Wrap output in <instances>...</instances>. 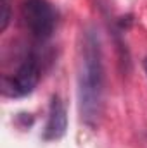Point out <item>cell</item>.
Masks as SVG:
<instances>
[{
  "mask_svg": "<svg viewBox=\"0 0 147 148\" xmlns=\"http://www.w3.org/2000/svg\"><path fill=\"white\" fill-rule=\"evenodd\" d=\"M104 91H106V69L102 43L95 28L85 29L80 47L78 64V110L81 121L95 127L104 112Z\"/></svg>",
  "mask_w": 147,
  "mask_h": 148,
  "instance_id": "cell-1",
  "label": "cell"
},
{
  "mask_svg": "<svg viewBox=\"0 0 147 148\" xmlns=\"http://www.w3.org/2000/svg\"><path fill=\"white\" fill-rule=\"evenodd\" d=\"M43 71V55L38 50H31L17 66L12 74L3 76L2 91L9 98H21L35 91Z\"/></svg>",
  "mask_w": 147,
  "mask_h": 148,
  "instance_id": "cell-2",
  "label": "cell"
},
{
  "mask_svg": "<svg viewBox=\"0 0 147 148\" xmlns=\"http://www.w3.org/2000/svg\"><path fill=\"white\" fill-rule=\"evenodd\" d=\"M21 16L28 33L35 41L45 43L54 35L57 26V10L49 0H23Z\"/></svg>",
  "mask_w": 147,
  "mask_h": 148,
  "instance_id": "cell-3",
  "label": "cell"
},
{
  "mask_svg": "<svg viewBox=\"0 0 147 148\" xmlns=\"http://www.w3.org/2000/svg\"><path fill=\"white\" fill-rule=\"evenodd\" d=\"M68 131V110L59 95H54L49 105L47 122L43 127V140L55 141L61 140Z\"/></svg>",
  "mask_w": 147,
  "mask_h": 148,
  "instance_id": "cell-4",
  "label": "cell"
},
{
  "mask_svg": "<svg viewBox=\"0 0 147 148\" xmlns=\"http://www.w3.org/2000/svg\"><path fill=\"white\" fill-rule=\"evenodd\" d=\"M0 31H5L10 23V0H0Z\"/></svg>",
  "mask_w": 147,
  "mask_h": 148,
  "instance_id": "cell-5",
  "label": "cell"
},
{
  "mask_svg": "<svg viewBox=\"0 0 147 148\" xmlns=\"http://www.w3.org/2000/svg\"><path fill=\"white\" fill-rule=\"evenodd\" d=\"M144 71H146V76H147V57L144 59Z\"/></svg>",
  "mask_w": 147,
  "mask_h": 148,
  "instance_id": "cell-6",
  "label": "cell"
}]
</instances>
